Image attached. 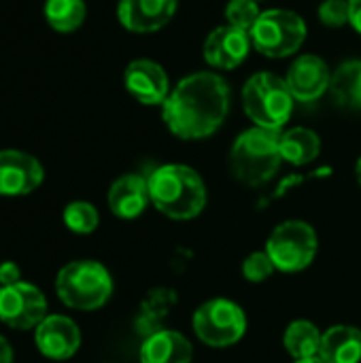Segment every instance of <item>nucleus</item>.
<instances>
[{
    "label": "nucleus",
    "mask_w": 361,
    "mask_h": 363,
    "mask_svg": "<svg viewBox=\"0 0 361 363\" xmlns=\"http://www.w3.org/2000/svg\"><path fill=\"white\" fill-rule=\"evenodd\" d=\"M230 111V85L215 72H194L177 83L162 117L168 130L183 140H200L215 134Z\"/></svg>",
    "instance_id": "f257e3e1"
},
{
    "label": "nucleus",
    "mask_w": 361,
    "mask_h": 363,
    "mask_svg": "<svg viewBox=\"0 0 361 363\" xmlns=\"http://www.w3.org/2000/svg\"><path fill=\"white\" fill-rule=\"evenodd\" d=\"M149 198L155 208L170 219H194L206 206V187L200 174L181 164L155 168L149 179Z\"/></svg>",
    "instance_id": "f03ea898"
},
{
    "label": "nucleus",
    "mask_w": 361,
    "mask_h": 363,
    "mask_svg": "<svg viewBox=\"0 0 361 363\" xmlns=\"http://www.w3.org/2000/svg\"><path fill=\"white\" fill-rule=\"evenodd\" d=\"M281 130L251 128L245 130L232 145L230 168L245 185L257 187L268 183L281 168Z\"/></svg>",
    "instance_id": "7ed1b4c3"
},
{
    "label": "nucleus",
    "mask_w": 361,
    "mask_h": 363,
    "mask_svg": "<svg viewBox=\"0 0 361 363\" xmlns=\"http://www.w3.org/2000/svg\"><path fill=\"white\" fill-rule=\"evenodd\" d=\"M55 294L68 308L96 311L109 302L113 294V279L109 270L98 262H70L57 272Z\"/></svg>",
    "instance_id": "20e7f679"
},
{
    "label": "nucleus",
    "mask_w": 361,
    "mask_h": 363,
    "mask_svg": "<svg viewBox=\"0 0 361 363\" xmlns=\"http://www.w3.org/2000/svg\"><path fill=\"white\" fill-rule=\"evenodd\" d=\"M243 106L255 125L281 130L291 117L294 96L285 79L274 72H257L243 87Z\"/></svg>",
    "instance_id": "39448f33"
},
{
    "label": "nucleus",
    "mask_w": 361,
    "mask_h": 363,
    "mask_svg": "<svg viewBox=\"0 0 361 363\" xmlns=\"http://www.w3.org/2000/svg\"><path fill=\"white\" fill-rule=\"evenodd\" d=\"M251 45L266 57H287L294 55L306 40L304 19L285 9L262 11L260 19L249 32Z\"/></svg>",
    "instance_id": "423d86ee"
},
{
    "label": "nucleus",
    "mask_w": 361,
    "mask_h": 363,
    "mask_svg": "<svg viewBox=\"0 0 361 363\" xmlns=\"http://www.w3.org/2000/svg\"><path fill=\"white\" fill-rule=\"evenodd\" d=\"M245 311L223 298L204 302L194 315L196 336L213 349H226L236 345L245 336Z\"/></svg>",
    "instance_id": "0eeeda50"
},
{
    "label": "nucleus",
    "mask_w": 361,
    "mask_h": 363,
    "mask_svg": "<svg viewBox=\"0 0 361 363\" xmlns=\"http://www.w3.org/2000/svg\"><path fill=\"white\" fill-rule=\"evenodd\" d=\"M266 253L274 268L283 272H300L309 268L317 255V234L304 221H285L270 234Z\"/></svg>",
    "instance_id": "6e6552de"
},
{
    "label": "nucleus",
    "mask_w": 361,
    "mask_h": 363,
    "mask_svg": "<svg viewBox=\"0 0 361 363\" xmlns=\"http://www.w3.org/2000/svg\"><path fill=\"white\" fill-rule=\"evenodd\" d=\"M45 317L47 300L38 287L19 281L0 289V321L4 325L26 332L38 328Z\"/></svg>",
    "instance_id": "1a4fd4ad"
},
{
    "label": "nucleus",
    "mask_w": 361,
    "mask_h": 363,
    "mask_svg": "<svg viewBox=\"0 0 361 363\" xmlns=\"http://www.w3.org/2000/svg\"><path fill=\"white\" fill-rule=\"evenodd\" d=\"M43 179L45 170L34 155L17 149L0 151V196H28L40 187Z\"/></svg>",
    "instance_id": "9d476101"
},
{
    "label": "nucleus",
    "mask_w": 361,
    "mask_h": 363,
    "mask_svg": "<svg viewBox=\"0 0 361 363\" xmlns=\"http://www.w3.org/2000/svg\"><path fill=\"white\" fill-rule=\"evenodd\" d=\"M123 83L128 94L147 106L164 104L166 98L170 96V81L166 70L157 62L147 57L128 64L123 72Z\"/></svg>",
    "instance_id": "9b49d317"
},
{
    "label": "nucleus",
    "mask_w": 361,
    "mask_h": 363,
    "mask_svg": "<svg viewBox=\"0 0 361 363\" xmlns=\"http://www.w3.org/2000/svg\"><path fill=\"white\" fill-rule=\"evenodd\" d=\"M332 72L319 55H300L285 74V83L298 102H315L330 89Z\"/></svg>",
    "instance_id": "f8f14e48"
},
{
    "label": "nucleus",
    "mask_w": 361,
    "mask_h": 363,
    "mask_svg": "<svg viewBox=\"0 0 361 363\" xmlns=\"http://www.w3.org/2000/svg\"><path fill=\"white\" fill-rule=\"evenodd\" d=\"M34 342L40 355L55 359V362H64V359H70L79 351L81 332L72 319L62 317V315H51V317H45L40 325L36 328Z\"/></svg>",
    "instance_id": "ddd939ff"
},
{
    "label": "nucleus",
    "mask_w": 361,
    "mask_h": 363,
    "mask_svg": "<svg viewBox=\"0 0 361 363\" xmlns=\"http://www.w3.org/2000/svg\"><path fill=\"white\" fill-rule=\"evenodd\" d=\"M251 49L249 32L234 26L215 28L204 40V60L219 70H234L245 62Z\"/></svg>",
    "instance_id": "4468645a"
},
{
    "label": "nucleus",
    "mask_w": 361,
    "mask_h": 363,
    "mask_svg": "<svg viewBox=\"0 0 361 363\" xmlns=\"http://www.w3.org/2000/svg\"><path fill=\"white\" fill-rule=\"evenodd\" d=\"M177 13V0H119L117 17L121 26L136 34L164 28Z\"/></svg>",
    "instance_id": "2eb2a0df"
},
{
    "label": "nucleus",
    "mask_w": 361,
    "mask_h": 363,
    "mask_svg": "<svg viewBox=\"0 0 361 363\" xmlns=\"http://www.w3.org/2000/svg\"><path fill=\"white\" fill-rule=\"evenodd\" d=\"M149 202V183L140 174H123L109 189V208L119 219H134L143 215Z\"/></svg>",
    "instance_id": "dca6fc26"
},
{
    "label": "nucleus",
    "mask_w": 361,
    "mask_h": 363,
    "mask_svg": "<svg viewBox=\"0 0 361 363\" xmlns=\"http://www.w3.org/2000/svg\"><path fill=\"white\" fill-rule=\"evenodd\" d=\"M140 363H191V345L179 332H153L140 347Z\"/></svg>",
    "instance_id": "f3484780"
},
{
    "label": "nucleus",
    "mask_w": 361,
    "mask_h": 363,
    "mask_svg": "<svg viewBox=\"0 0 361 363\" xmlns=\"http://www.w3.org/2000/svg\"><path fill=\"white\" fill-rule=\"evenodd\" d=\"M319 357L326 363H360L361 330L351 325H334L321 338Z\"/></svg>",
    "instance_id": "a211bd4d"
},
{
    "label": "nucleus",
    "mask_w": 361,
    "mask_h": 363,
    "mask_svg": "<svg viewBox=\"0 0 361 363\" xmlns=\"http://www.w3.org/2000/svg\"><path fill=\"white\" fill-rule=\"evenodd\" d=\"M321 151L319 136L309 128H291L281 134V155L283 162L294 166H306L317 160Z\"/></svg>",
    "instance_id": "6ab92c4d"
},
{
    "label": "nucleus",
    "mask_w": 361,
    "mask_h": 363,
    "mask_svg": "<svg viewBox=\"0 0 361 363\" xmlns=\"http://www.w3.org/2000/svg\"><path fill=\"white\" fill-rule=\"evenodd\" d=\"M330 91L347 108H361V60H349L332 72Z\"/></svg>",
    "instance_id": "aec40b11"
},
{
    "label": "nucleus",
    "mask_w": 361,
    "mask_h": 363,
    "mask_svg": "<svg viewBox=\"0 0 361 363\" xmlns=\"http://www.w3.org/2000/svg\"><path fill=\"white\" fill-rule=\"evenodd\" d=\"M321 334L319 330L309 323V321H294L283 338L285 351L298 362V359H309V357H317L319 349H321Z\"/></svg>",
    "instance_id": "412c9836"
},
{
    "label": "nucleus",
    "mask_w": 361,
    "mask_h": 363,
    "mask_svg": "<svg viewBox=\"0 0 361 363\" xmlns=\"http://www.w3.org/2000/svg\"><path fill=\"white\" fill-rule=\"evenodd\" d=\"M43 11H45L47 23L55 32H62V34H68L81 28L87 15L83 0H47Z\"/></svg>",
    "instance_id": "4be33fe9"
},
{
    "label": "nucleus",
    "mask_w": 361,
    "mask_h": 363,
    "mask_svg": "<svg viewBox=\"0 0 361 363\" xmlns=\"http://www.w3.org/2000/svg\"><path fill=\"white\" fill-rule=\"evenodd\" d=\"M98 211L89 202H70L64 208V223L74 234H91L98 228Z\"/></svg>",
    "instance_id": "5701e85b"
},
{
    "label": "nucleus",
    "mask_w": 361,
    "mask_h": 363,
    "mask_svg": "<svg viewBox=\"0 0 361 363\" xmlns=\"http://www.w3.org/2000/svg\"><path fill=\"white\" fill-rule=\"evenodd\" d=\"M262 11L257 6V0H230L226 6L228 23L234 28H240L245 32H251L255 21L260 19Z\"/></svg>",
    "instance_id": "b1692460"
},
{
    "label": "nucleus",
    "mask_w": 361,
    "mask_h": 363,
    "mask_svg": "<svg viewBox=\"0 0 361 363\" xmlns=\"http://www.w3.org/2000/svg\"><path fill=\"white\" fill-rule=\"evenodd\" d=\"M272 272H274V264H272V259H270V255L266 251L264 253H251L243 264V274L251 283H262Z\"/></svg>",
    "instance_id": "393cba45"
},
{
    "label": "nucleus",
    "mask_w": 361,
    "mask_h": 363,
    "mask_svg": "<svg viewBox=\"0 0 361 363\" xmlns=\"http://www.w3.org/2000/svg\"><path fill=\"white\" fill-rule=\"evenodd\" d=\"M319 21L330 28L349 23V0H323L319 4Z\"/></svg>",
    "instance_id": "a878e982"
},
{
    "label": "nucleus",
    "mask_w": 361,
    "mask_h": 363,
    "mask_svg": "<svg viewBox=\"0 0 361 363\" xmlns=\"http://www.w3.org/2000/svg\"><path fill=\"white\" fill-rule=\"evenodd\" d=\"M19 279H21V270L15 262H2L0 264V285L2 287L15 285V283H19Z\"/></svg>",
    "instance_id": "bb28decb"
},
{
    "label": "nucleus",
    "mask_w": 361,
    "mask_h": 363,
    "mask_svg": "<svg viewBox=\"0 0 361 363\" xmlns=\"http://www.w3.org/2000/svg\"><path fill=\"white\" fill-rule=\"evenodd\" d=\"M349 23L361 34V0H349Z\"/></svg>",
    "instance_id": "cd10ccee"
},
{
    "label": "nucleus",
    "mask_w": 361,
    "mask_h": 363,
    "mask_svg": "<svg viewBox=\"0 0 361 363\" xmlns=\"http://www.w3.org/2000/svg\"><path fill=\"white\" fill-rule=\"evenodd\" d=\"M0 363H13V349L2 336H0Z\"/></svg>",
    "instance_id": "c85d7f7f"
},
{
    "label": "nucleus",
    "mask_w": 361,
    "mask_h": 363,
    "mask_svg": "<svg viewBox=\"0 0 361 363\" xmlns=\"http://www.w3.org/2000/svg\"><path fill=\"white\" fill-rule=\"evenodd\" d=\"M296 363H326V362L317 355V357H309V359H298Z\"/></svg>",
    "instance_id": "c756f323"
},
{
    "label": "nucleus",
    "mask_w": 361,
    "mask_h": 363,
    "mask_svg": "<svg viewBox=\"0 0 361 363\" xmlns=\"http://www.w3.org/2000/svg\"><path fill=\"white\" fill-rule=\"evenodd\" d=\"M355 174H357V181H360V185H361V157L357 160V166H355Z\"/></svg>",
    "instance_id": "7c9ffc66"
},
{
    "label": "nucleus",
    "mask_w": 361,
    "mask_h": 363,
    "mask_svg": "<svg viewBox=\"0 0 361 363\" xmlns=\"http://www.w3.org/2000/svg\"><path fill=\"white\" fill-rule=\"evenodd\" d=\"M257 2H260V0H257Z\"/></svg>",
    "instance_id": "2f4dec72"
}]
</instances>
